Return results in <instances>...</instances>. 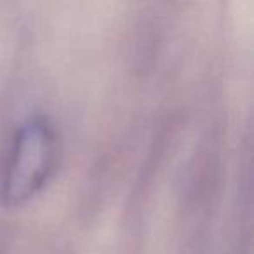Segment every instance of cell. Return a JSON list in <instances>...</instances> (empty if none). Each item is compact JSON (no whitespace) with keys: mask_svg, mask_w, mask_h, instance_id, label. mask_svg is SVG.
I'll return each instance as SVG.
<instances>
[{"mask_svg":"<svg viewBox=\"0 0 254 254\" xmlns=\"http://www.w3.org/2000/svg\"><path fill=\"white\" fill-rule=\"evenodd\" d=\"M58 160L54 127L44 117L26 119L11 139L0 167V200L5 207H19L47 185Z\"/></svg>","mask_w":254,"mask_h":254,"instance_id":"6da1fadb","label":"cell"}]
</instances>
